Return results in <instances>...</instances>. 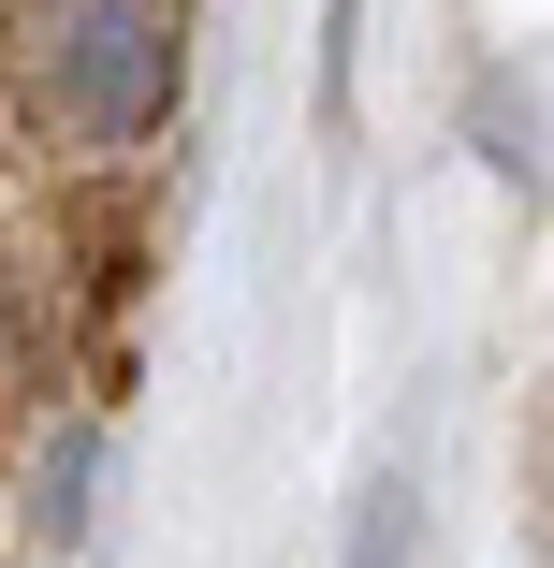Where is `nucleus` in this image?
Listing matches in <instances>:
<instances>
[{"label":"nucleus","mask_w":554,"mask_h":568,"mask_svg":"<svg viewBox=\"0 0 554 568\" xmlns=\"http://www.w3.org/2000/svg\"><path fill=\"white\" fill-rule=\"evenodd\" d=\"M16 73H30V118L44 132L147 146L161 102H175V16H161V0H30Z\"/></svg>","instance_id":"1"},{"label":"nucleus","mask_w":554,"mask_h":568,"mask_svg":"<svg viewBox=\"0 0 554 568\" xmlns=\"http://www.w3.org/2000/svg\"><path fill=\"white\" fill-rule=\"evenodd\" d=\"M30 408V351H16V321H0V423Z\"/></svg>","instance_id":"2"}]
</instances>
